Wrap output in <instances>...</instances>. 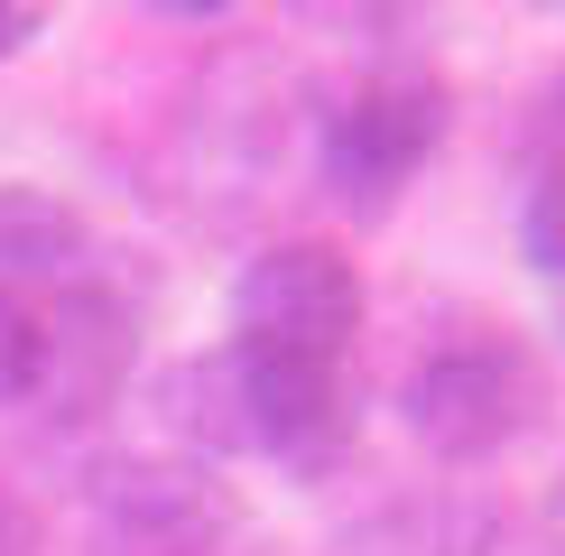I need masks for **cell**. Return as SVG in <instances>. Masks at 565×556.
Here are the masks:
<instances>
[{
    "instance_id": "cell-5",
    "label": "cell",
    "mask_w": 565,
    "mask_h": 556,
    "mask_svg": "<svg viewBox=\"0 0 565 556\" xmlns=\"http://www.w3.org/2000/svg\"><path fill=\"white\" fill-rule=\"evenodd\" d=\"M130 362H139V307L111 278H65L56 297L38 307V381H29V408L46 427H93L111 399L130 389Z\"/></svg>"
},
{
    "instance_id": "cell-2",
    "label": "cell",
    "mask_w": 565,
    "mask_h": 556,
    "mask_svg": "<svg viewBox=\"0 0 565 556\" xmlns=\"http://www.w3.org/2000/svg\"><path fill=\"white\" fill-rule=\"evenodd\" d=\"M436 149H445V84L408 75V65L362 75L343 103H324V121H316V177H324V195H334L343 214H362V223L390 214V204L427 177Z\"/></svg>"
},
{
    "instance_id": "cell-1",
    "label": "cell",
    "mask_w": 565,
    "mask_h": 556,
    "mask_svg": "<svg viewBox=\"0 0 565 556\" xmlns=\"http://www.w3.org/2000/svg\"><path fill=\"white\" fill-rule=\"evenodd\" d=\"M398 417L436 463H491L547 417V362L510 324H455L408 362Z\"/></svg>"
},
{
    "instance_id": "cell-10",
    "label": "cell",
    "mask_w": 565,
    "mask_h": 556,
    "mask_svg": "<svg viewBox=\"0 0 565 556\" xmlns=\"http://www.w3.org/2000/svg\"><path fill=\"white\" fill-rule=\"evenodd\" d=\"M29 381H38V307L0 288V408H29Z\"/></svg>"
},
{
    "instance_id": "cell-14",
    "label": "cell",
    "mask_w": 565,
    "mask_h": 556,
    "mask_svg": "<svg viewBox=\"0 0 565 556\" xmlns=\"http://www.w3.org/2000/svg\"><path fill=\"white\" fill-rule=\"evenodd\" d=\"M547 111H556V130H565V75H556V93H547Z\"/></svg>"
},
{
    "instance_id": "cell-9",
    "label": "cell",
    "mask_w": 565,
    "mask_h": 556,
    "mask_svg": "<svg viewBox=\"0 0 565 556\" xmlns=\"http://www.w3.org/2000/svg\"><path fill=\"white\" fill-rule=\"evenodd\" d=\"M520 250L547 278H565V158H547V168L529 177V195H520Z\"/></svg>"
},
{
    "instance_id": "cell-7",
    "label": "cell",
    "mask_w": 565,
    "mask_h": 556,
    "mask_svg": "<svg viewBox=\"0 0 565 556\" xmlns=\"http://www.w3.org/2000/svg\"><path fill=\"white\" fill-rule=\"evenodd\" d=\"M93 260V232L65 195H46V185H0V288L10 297H56L65 278H84Z\"/></svg>"
},
{
    "instance_id": "cell-11",
    "label": "cell",
    "mask_w": 565,
    "mask_h": 556,
    "mask_svg": "<svg viewBox=\"0 0 565 556\" xmlns=\"http://www.w3.org/2000/svg\"><path fill=\"white\" fill-rule=\"evenodd\" d=\"M38 29H46L38 10H19V0H0V56H19V46H38Z\"/></svg>"
},
{
    "instance_id": "cell-6",
    "label": "cell",
    "mask_w": 565,
    "mask_h": 556,
    "mask_svg": "<svg viewBox=\"0 0 565 556\" xmlns=\"http://www.w3.org/2000/svg\"><path fill=\"white\" fill-rule=\"evenodd\" d=\"M232 353V408H242V455H269L288 473H334L352 455V362H288V353Z\"/></svg>"
},
{
    "instance_id": "cell-13",
    "label": "cell",
    "mask_w": 565,
    "mask_h": 556,
    "mask_svg": "<svg viewBox=\"0 0 565 556\" xmlns=\"http://www.w3.org/2000/svg\"><path fill=\"white\" fill-rule=\"evenodd\" d=\"M547 528H556V556H565V492L547 501Z\"/></svg>"
},
{
    "instance_id": "cell-12",
    "label": "cell",
    "mask_w": 565,
    "mask_h": 556,
    "mask_svg": "<svg viewBox=\"0 0 565 556\" xmlns=\"http://www.w3.org/2000/svg\"><path fill=\"white\" fill-rule=\"evenodd\" d=\"M0 556H19V510L0 501Z\"/></svg>"
},
{
    "instance_id": "cell-3",
    "label": "cell",
    "mask_w": 565,
    "mask_h": 556,
    "mask_svg": "<svg viewBox=\"0 0 565 556\" xmlns=\"http://www.w3.org/2000/svg\"><path fill=\"white\" fill-rule=\"evenodd\" d=\"M362 269L334 242H269L232 278V343L242 353H288V362H352L362 334Z\"/></svg>"
},
{
    "instance_id": "cell-4",
    "label": "cell",
    "mask_w": 565,
    "mask_h": 556,
    "mask_svg": "<svg viewBox=\"0 0 565 556\" xmlns=\"http://www.w3.org/2000/svg\"><path fill=\"white\" fill-rule=\"evenodd\" d=\"M84 520L93 556H214L242 528V510L195 455H111L84 482Z\"/></svg>"
},
{
    "instance_id": "cell-8",
    "label": "cell",
    "mask_w": 565,
    "mask_h": 556,
    "mask_svg": "<svg viewBox=\"0 0 565 556\" xmlns=\"http://www.w3.org/2000/svg\"><path fill=\"white\" fill-rule=\"evenodd\" d=\"M343 556H482V520H473V510H455V501L390 510V520H371Z\"/></svg>"
}]
</instances>
